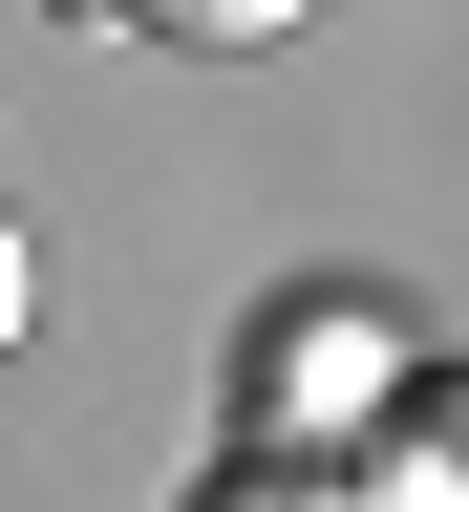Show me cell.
Wrapping results in <instances>:
<instances>
[{"label":"cell","instance_id":"obj_1","mask_svg":"<svg viewBox=\"0 0 469 512\" xmlns=\"http://www.w3.org/2000/svg\"><path fill=\"white\" fill-rule=\"evenodd\" d=\"M384 512H469V384H406L384 406Z\"/></svg>","mask_w":469,"mask_h":512},{"label":"cell","instance_id":"obj_2","mask_svg":"<svg viewBox=\"0 0 469 512\" xmlns=\"http://www.w3.org/2000/svg\"><path fill=\"white\" fill-rule=\"evenodd\" d=\"M86 22H128V43H192V64H256V43H299L320 0H86Z\"/></svg>","mask_w":469,"mask_h":512},{"label":"cell","instance_id":"obj_3","mask_svg":"<svg viewBox=\"0 0 469 512\" xmlns=\"http://www.w3.org/2000/svg\"><path fill=\"white\" fill-rule=\"evenodd\" d=\"M22 320H43V256H22V214H0V363H22Z\"/></svg>","mask_w":469,"mask_h":512}]
</instances>
